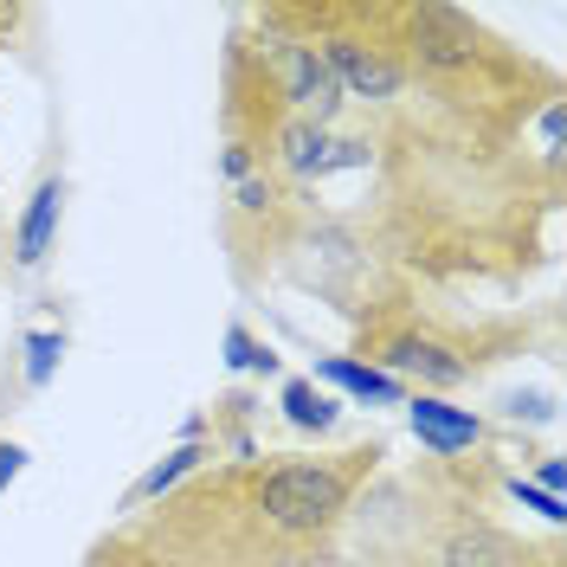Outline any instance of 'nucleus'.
<instances>
[{
	"instance_id": "obj_1",
	"label": "nucleus",
	"mask_w": 567,
	"mask_h": 567,
	"mask_svg": "<svg viewBox=\"0 0 567 567\" xmlns=\"http://www.w3.org/2000/svg\"><path fill=\"white\" fill-rule=\"evenodd\" d=\"M349 503V477L329 471V464H278L258 491V509L265 523L284 535H310V529H329Z\"/></svg>"
},
{
	"instance_id": "obj_2",
	"label": "nucleus",
	"mask_w": 567,
	"mask_h": 567,
	"mask_svg": "<svg viewBox=\"0 0 567 567\" xmlns=\"http://www.w3.org/2000/svg\"><path fill=\"white\" fill-rule=\"evenodd\" d=\"M271 84H278V97L303 123L329 130V116L342 110V91H336V78H329V65H322V52L310 39H278L271 45Z\"/></svg>"
},
{
	"instance_id": "obj_3",
	"label": "nucleus",
	"mask_w": 567,
	"mask_h": 567,
	"mask_svg": "<svg viewBox=\"0 0 567 567\" xmlns=\"http://www.w3.org/2000/svg\"><path fill=\"white\" fill-rule=\"evenodd\" d=\"M322 65L336 78V91L342 97H368V104H388L406 91V65L393 59L388 45H374V39H354V33H336L322 45Z\"/></svg>"
},
{
	"instance_id": "obj_4",
	"label": "nucleus",
	"mask_w": 567,
	"mask_h": 567,
	"mask_svg": "<svg viewBox=\"0 0 567 567\" xmlns=\"http://www.w3.org/2000/svg\"><path fill=\"white\" fill-rule=\"evenodd\" d=\"M406 425H413V439H420L432 458H458V452H471L484 439L477 413H464V406L439 400V393H413L406 400Z\"/></svg>"
},
{
	"instance_id": "obj_5",
	"label": "nucleus",
	"mask_w": 567,
	"mask_h": 567,
	"mask_svg": "<svg viewBox=\"0 0 567 567\" xmlns=\"http://www.w3.org/2000/svg\"><path fill=\"white\" fill-rule=\"evenodd\" d=\"M59 213H65V175H45L33 194H27V213H20V226H13V258H20L27 271L45 265V251L59 239Z\"/></svg>"
},
{
	"instance_id": "obj_6",
	"label": "nucleus",
	"mask_w": 567,
	"mask_h": 567,
	"mask_svg": "<svg viewBox=\"0 0 567 567\" xmlns=\"http://www.w3.org/2000/svg\"><path fill=\"white\" fill-rule=\"evenodd\" d=\"M381 361H388V374L400 381V374H420L425 388H458L464 374V354L445 349V342H432V336H393L388 349H381Z\"/></svg>"
},
{
	"instance_id": "obj_7",
	"label": "nucleus",
	"mask_w": 567,
	"mask_h": 567,
	"mask_svg": "<svg viewBox=\"0 0 567 567\" xmlns=\"http://www.w3.org/2000/svg\"><path fill=\"white\" fill-rule=\"evenodd\" d=\"M471 20L464 13H452V7H420L413 13V52H420L425 65H471Z\"/></svg>"
},
{
	"instance_id": "obj_8",
	"label": "nucleus",
	"mask_w": 567,
	"mask_h": 567,
	"mask_svg": "<svg viewBox=\"0 0 567 567\" xmlns=\"http://www.w3.org/2000/svg\"><path fill=\"white\" fill-rule=\"evenodd\" d=\"M317 381L336 393H349V400H374V406H406V388L393 381L388 368H374V361H354V354H322L317 361Z\"/></svg>"
},
{
	"instance_id": "obj_9",
	"label": "nucleus",
	"mask_w": 567,
	"mask_h": 567,
	"mask_svg": "<svg viewBox=\"0 0 567 567\" xmlns=\"http://www.w3.org/2000/svg\"><path fill=\"white\" fill-rule=\"evenodd\" d=\"M207 458H213V445H207V439H187V445H175L168 458H162V464H148V471L136 477V484H130V509H136V503H155V496H168V491L181 484V477H194V471H200Z\"/></svg>"
},
{
	"instance_id": "obj_10",
	"label": "nucleus",
	"mask_w": 567,
	"mask_h": 567,
	"mask_svg": "<svg viewBox=\"0 0 567 567\" xmlns=\"http://www.w3.org/2000/svg\"><path fill=\"white\" fill-rule=\"evenodd\" d=\"M278 406H284V420L297 425V432H336V420H342L336 393H322L317 381H284Z\"/></svg>"
},
{
	"instance_id": "obj_11",
	"label": "nucleus",
	"mask_w": 567,
	"mask_h": 567,
	"mask_svg": "<svg viewBox=\"0 0 567 567\" xmlns=\"http://www.w3.org/2000/svg\"><path fill=\"white\" fill-rule=\"evenodd\" d=\"M226 368H233V374H278V354L265 349L246 322H233V329H226Z\"/></svg>"
},
{
	"instance_id": "obj_12",
	"label": "nucleus",
	"mask_w": 567,
	"mask_h": 567,
	"mask_svg": "<svg viewBox=\"0 0 567 567\" xmlns=\"http://www.w3.org/2000/svg\"><path fill=\"white\" fill-rule=\"evenodd\" d=\"M59 361H65V336L59 329H33L27 336V388H52V374H59Z\"/></svg>"
},
{
	"instance_id": "obj_13",
	"label": "nucleus",
	"mask_w": 567,
	"mask_h": 567,
	"mask_svg": "<svg viewBox=\"0 0 567 567\" xmlns=\"http://www.w3.org/2000/svg\"><path fill=\"white\" fill-rule=\"evenodd\" d=\"M509 491H516V503H523V509L548 516V523H561V496H548L542 484H529V477H509Z\"/></svg>"
},
{
	"instance_id": "obj_14",
	"label": "nucleus",
	"mask_w": 567,
	"mask_h": 567,
	"mask_svg": "<svg viewBox=\"0 0 567 567\" xmlns=\"http://www.w3.org/2000/svg\"><path fill=\"white\" fill-rule=\"evenodd\" d=\"M233 200H239V213H265L278 194H271V181H265V175H246L239 187H233Z\"/></svg>"
},
{
	"instance_id": "obj_15",
	"label": "nucleus",
	"mask_w": 567,
	"mask_h": 567,
	"mask_svg": "<svg viewBox=\"0 0 567 567\" xmlns=\"http://www.w3.org/2000/svg\"><path fill=\"white\" fill-rule=\"evenodd\" d=\"M27 471V445H13V439H0V496H7V484Z\"/></svg>"
},
{
	"instance_id": "obj_16",
	"label": "nucleus",
	"mask_w": 567,
	"mask_h": 567,
	"mask_svg": "<svg viewBox=\"0 0 567 567\" xmlns=\"http://www.w3.org/2000/svg\"><path fill=\"white\" fill-rule=\"evenodd\" d=\"M219 168H226V181H233V187H239V181L251 175V148H246V142H233V148H226V162H219Z\"/></svg>"
},
{
	"instance_id": "obj_17",
	"label": "nucleus",
	"mask_w": 567,
	"mask_h": 567,
	"mask_svg": "<svg viewBox=\"0 0 567 567\" xmlns=\"http://www.w3.org/2000/svg\"><path fill=\"white\" fill-rule=\"evenodd\" d=\"M561 477H567V471H561V458H542V471H535L529 484H542L548 496H561Z\"/></svg>"
},
{
	"instance_id": "obj_18",
	"label": "nucleus",
	"mask_w": 567,
	"mask_h": 567,
	"mask_svg": "<svg viewBox=\"0 0 567 567\" xmlns=\"http://www.w3.org/2000/svg\"><path fill=\"white\" fill-rule=\"evenodd\" d=\"M542 142L561 148V104H548V116H542Z\"/></svg>"
}]
</instances>
